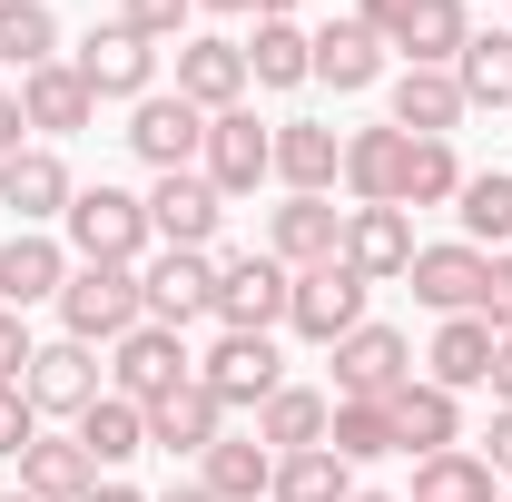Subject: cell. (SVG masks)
<instances>
[{"instance_id":"obj_42","label":"cell","mask_w":512,"mask_h":502,"mask_svg":"<svg viewBox=\"0 0 512 502\" xmlns=\"http://www.w3.org/2000/svg\"><path fill=\"white\" fill-rule=\"evenodd\" d=\"M30 443H40V414H30V394H20V384H0V463H20Z\"/></svg>"},{"instance_id":"obj_47","label":"cell","mask_w":512,"mask_h":502,"mask_svg":"<svg viewBox=\"0 0 512 502\" xmlns=\"http://www.w3.org/2000/svg\"><path fill=\"white\" fill-rule=\"evenodd\" d=\"M404 10H414V0H355V20H365L375 40H394V30H404Z\"/></svg>"},{"instance_id":"obj_45","label":"cell","mask_w":512,"mask_h":502,"mask_svg":"<svg viewBox=\"0 0 512 502\" xmlns=\"http://www.w3.org/2000/svg\"><path fill=\"white\" fill-rule=\"evenodd\" d=\"M483 463H493V483H512V404H493V434L473 443Z\"/></svg>"},{"instance_id":"obj_14","label":"cell","mask_w":512,"mask_h":502,"mask_svg":"<svg viewBox=\"0 0 512 502\" xmlns=\"http://www.w3.org/2000/svg\"><path fill=\"white\" fill-rule=\"evenodd\" d=\"M69 197H79V178H69V158L50 138H30L20 158H0V207H10L20 227H60Z\"/></svg>"},{"instance_id":"obj_32","label":"cell","mask_w":512,"mask_h":502,"mask_svg":"<svg viewBox=\"0 0 512 502\" xmlns=\"http://www.w3.org/2000/svg\"><path fill=\"white\" fill-rule=\"evenodd\" d=\"M69 434H79V453H89L99 473H119V463H138V453H148V404H128V394H99V404H89Z\"/></svg>"},{"instance_id":"obj_6","label":"cell","mask_w":512,"mask_h":502,"mask_svg":"<svg viewBox=\"0 0 512 502\" xmlns=\"http://www.w3.org/2000/svg\"><path fill=\"white\" fill-rule=\"evenodd\" d=\"M286 296H296V276L276 266L266 247H247V256H217V335H276L286 325Z\"/></svg>"},{"instance_id":"obj_18","label":"cell","mask_w":512,"mask_h":502,"mask_svg":"<svg viewBox=\"0 0 512 502\" xmlns=\"http://www.w3.org/2000/svg\"><path fill=\"white\" fill-rule=\"evenodd\" d=\"M178 99L188 109H247V50L237 40H217V30H188L178 40Z\"/></svg>"},{"instance_id":"obj_16","label":"cell","mask_w":512,"mask_h":502,"mask_svg":"<svg viewBox=\"0 0 512 502\" xmlns=\"http://www.w3.org/2000/svg\"><path fill=\"white\" fill-rule=\"evenodd\" d=\"M384 119L404 128V138H453V128L473 119V99H463L453 69H394L384 79Z\"/></svg>"},{"instance_id":"obj_34","label":"cell","mask_w":512,"mask_h":502,"mask_svg":"<svg viewBox=\"0 0 512 502\" xmlns=\"http://www.w3.org/2000/svg\"><path fill=\"white\" fill-rule=\"evenodd\" d=\"M50 60H69V40H60V10L50 0H0V69H50Z\"/></svg>"},{"instance_id":"obj_21","label":"cell","mask_w":512,"mask_h":502,"mask_svg":"<svg viewBox=\"0 0 512 502\" xmlns=\"http://www.w3.org/2000/svg\"><path fill=\"white\" fill-rule=\"evenodd\" d=\"M276 188L286 197H335L345 188V138L325 119H276Z\"/></svg>"},{"instance_id":"obj_17","label":"cell","mask_w":512,"mask_h":502,"mask_svg":"<svg viewBox=\"0 0 512 502\" xmlns=\"http://www.w3.org/2000/svg\"><path fill=\"white\" fill-rule=\"evenodd\" d=\"M404 286H414V306H424V315H473V306H483V247L434 237V247H414Z\"/></svg>"},{"instance_id":"obj_7","label":"cell","mask_w":512,"mask_h":502,"mask_svg":"<svg viewBox=\"0 0 512 502\" xmlns=\"http://www.w3.org/2000/svg\"><path fill=\"white\" fill-rule=\"evenodd\" d=\"M138 306H148V325L188 335L197 315L217 306V247H148V266H138Z\"/></svg>"},{"instance_id":"obj_35","label":"cell","mask_w":512,"mask_h":502,"mask_svg":"<svg viewBox=\"0 0 512 502\" xmlns=\"http://www.w3.org/2000/svg\"><path fill=\"white\" fill-rule=\"evenodd\" d=\"M404 502H503V483H493V463L473 443H453V453H424L414 463V493Z\"/></svg>"},{"instance_id":"obj_8","label":"cell","mask_w":512,"mask_h":502,"mask_svg":"<svg viewBox=\"0 0 512 502\" xmlns=\"http://www.w3.org/2000/svg\"><path fill=\"white\" fill-rule=\"evenodd\" d=\"M69 69L89 79V99H119V109H138V99L158 89V40H138L128 20H89V40L69 50Z\"/></svg>"},{"instance_id":"obj_37","label":"cell","mask_w":512,"mask_h":502,"mask_svg":"<svg viewBox=\"0 0 512 502\" xmlns=\"http://www.w3.org/2000/svg\"><path fill=\"white\" fill-rule=\"evenodd\" d=\"M463 158H453V138H414L404 148V217H424V207H453L463 197Z\"/></svg>"},{"instance_id":"obj_4","label":"cell","mask_w":512,"mask_h":502,"mask_svg":"<svg viewBox=\"0 0 512 502\" xmlns=\"http://www.w3.org/2000/svg\"><path fill=\"white\" fill-rule=\"evenodd\" d=\"M20 394H30V414H40V424H79V414L109 394V355H99V345H79V335H50V345L30 355Z\"/></svg>"},{"instance_id":"obj_46","label":"cell","mask_w":512,"mask_h":502,"mask_svg":"<svg viewBox=\"0 0 512 502\" xmlns=\"http://www.w3.org/2000/svg\"><path fill=\"white\" fill-rule=\"evenodd\" d=\"M30 148V119H20V89H0V158H20Z\"/></svg>"},{"instance_id":"obj_53","label":"cell","mask_w":512,"mask_h":502,"mask_svg":"<svg viewBox=\"0 0 512 502\" xmlns=\"http://www.w3.org/2000/svg\"><path fill=\"white\" fill-rule=\"evenodd\" d=\"M355 502H394V493H365V483H355Z\"/></svg>"},{"instance_id":"obj_9","label":"cell","mask_w":512,"mask_h":502,"mask_svg":"<svg viewBox=\"0 0 512 502\" xmlns=\"http://www.w3.org/2000/svg\"><path fill=\"white\" fill-rule=\"evenodd\" d=\"M128 158L148 168V178H178V168H197V148H207V109H188L178 89H148L138 109H128Z\"/></svg>"},{"instance_id":"obj_1","label":"cell","mask_w":512,"mask_h":502,"mask_svg":"<svg viewBox=\"0 0 512 502\" xmlns=\"http://www.w3.org/2000/svg\"><path fill=\"white\" fill-rule=\"evenodd\" d=\"M60 237H69V256L79 266H148V197H128V188H79L69 197V217H60Z\"/></svg>"},{"instance_id":"obj_36","label":"cell","mask_w":512,"mask_h":502,"mask_svg":"<svg viewBox=\"0 0 512 502\" xmlns=\"http://www.w3.org/2000/svg\"><path fill=\"white\" fill-rule=\"evenodd\" d=\"M453 217H463V247H512V168H473L463 197H453Z\"/></svg>"},{"instance_id":"obj_41","label":"cell","mask_w":512,"mask_h":502,"mask_svg":"<svg viewBox=\"0 0 512 502\" xmlns=\"http://www.w3.org/2000/svg\"><path fill=\"white\" fill-rule=\"evenodd\" d=\"M119 20L138 30V40L178 50V40H188V20H197V0H119Z\"/></svg>"},{"instance_id":"obj_31","label":"cell","mask_w":512,"mask_h":502,"mask_svg":"<svg viewBox=\"0 0 512 502\" xmlns=\"http://www.w3.org/2000/svg\"><path fill=\"white\" fill-rule=\"evenodd\" d=\"M325 424H335V394L325 384H276L256 404V443L266 453H306V443H325Z\"/></svg>"},{"instance_id":"obj_24","label":"cell","mask_w":512,"mask_h":502,"mask_svg":"<svg viewBox=\"0 0 512 502\" xmlns=\"http://www.w3.org/2000/svg\"><path fill=\"white\" fill-rule=\"evenodd\" d=\"M227 424H237V414H227V404H217V394L188 375L168 404H148V453H168V463H197V453L227 434Z\"/></svg>"},{"instance_id":"obj_11","label":"cell","mask_w":512,"mask_h":502,"mask_svg":"<svg viewBox=\"0 0 512 502\" xmlns=\"http://www.w3.org/2000/svg\"><path fill=\"white\" fill-rule=\"evenodd\" d=\"M69 237L60 227H10L0 237V306L10 315H30V306H60V286H69Z\"/></svg>"},{"instance_id":"obj_15","label":"cell","mask_w":512,"mask_h":502,"mask_svg":"<svg viewBox=\"0 0 512 502\" xmlns=\"http://www.w3.org/2000/svg\"><path fill=\"white\" fill-rule=\"evenodd\" d=\"M266 256H276L286 276L345 256V207H335V197H276V207H266Z\"/></svg>"},{"instance_id":"obj_3","label":"cell","mask_w":512,"mask_h":502,"mask_svg":"<svg viewBox=\"0 0 512 502\" xmlns=\"http://www.w3.org/2000/svg\"><path fill=\"white\" fill-rule=\"evenodd\" d=\"M365 306H375V286H365L345 256H325V266H306V276H296V296H286V335L325 355V345H345V335L365 325Z\"/></svg>"},{"instance_id":"obj_49","label":"cell","mask_w":512,"mask_h":502,"mask_svg":"<svg viewBox=\"0 0 512 502\" xmlns=\"http://www.w3.org/2000/svg\"><path fill=\"white\" fill-rule=\"evenodd\" d=\"M89 502H158V493H138V483H119V473H99V483H89Z\"/></svg>"},{"instance_id":"obj_23","label":"cell","mask_w":512,"mask_h":502,"mask_svg":"<svg viewBox=\"0 0 512 502\" xmlns=\"http://www.w3.org/2000/svg\"><path fill=\"white\" fill-rule=\"evenodd\" d=\"M345 266L365 286H404L414 266V217L404 207H345Z\"/></svg>"},{"instance_id":"obj_19","label":"cell","mask_w":512,"mask_h":502,"mask_svg":"<svg viewBox=\"0 0 512 502\" xmlns=\"http://www.w3.org/2000/svg\"><path fill=\"white\" fill-rule=\"evenodd\" d=\"M217 227H227V197L207 188L197 168H178V178L148 188V237L158 247H217Z\"/></svg>"},{"instance_id":"obj_38","label":"cell","mask_w":512,"mask_h":502,"mask_svg":"<svg viewBox=\"0 0 512 502\" xmlns=\"http://www.w3.org/2000/svg\"><path fill=\"white\" fill-rule=\"evenodd\" d=\"M266 502H355V463H335L325 443L276 453V493H266Z\"/></svg>"},{"instance_id":"obj_5","label":"cell","mask_w":512,"mask_h":502,"mask_svg":"<svg viewBox=\"0 0 512 502\" xmlns=\"http://www.w3.org/2000/svg\"><path fill=\"white\" fill-rule=\"evenodd\" d=\"M197 178L227 197H256V188H276V128L256 119V109H217L207 119V148H197Z\"/></svg>"},{"instance_id":"obj_33","label":"cell","mask_w":512,"mask_h":502,"mask_svg":"<svg viewBox=\"0 0 512 502\" xmlns=\"http://www.w3.org/2000/svg\"><path fill=\"white\" fill-rule=\"evenodd\" d=\"M89 483H99V463L79 453V434H40L20 453V493L30 502H89Z\"/></svg>"},{"instance_id":"obj_26","label":"cell","mask_w":512,"mask_h":502,"mask_svg":"<svg viewBox=\"0 0 512 502\" xmlns=\"http://www.w3.org/2000/svg\"><path fill=\"white\" fill-rule=\"evenodd\" d=\"M404 148H414V138L394 119L355 128V138H345V197H355V207H404Z\"/></svg>"},{"instance_id":"obj_28","label":"cell","mask_w":512,"mask_h":502,"mask_svg":"<svg viewBox=\"0 0 512 502\" xmlns=\"http://www.w3.org/2000/svg\"><path fill=\"white\" fill-rule=\"evenodd\" d=\"M483 375H493V325H483V315H434L424 384H444V394H483Z\"/></svg>"},{"instance_id":"obj_22","label":"cell","mask_w":512,"mask_h":502,"mask_svg":"<svg viewBox=\"0 0 512 502\" xmlns=\"http://www.w3.org/2000/svg\"><path fill=\"white\" fill-rule=\"evenodd\" d=\"M384 414H394V453H414V463L463 443V394H444V384H424V375L394 384V394H384Z\"/></svg>"},{"instance_id":"obj_54","label":"cell","mask_w":512,"mask_h":502,"mask_svg":"<svg viewBox=\"0 0 512 502\" xmlns=\"http://www.w3.org/2000/svg\"><path fill=\"white\" fill-rule=\"evenodd\" d=\"M0 502H30V493H0Z\"/></svg>"},{"instance_id":"obj_50","label":"cell","mask_w":512,"mask_h":502,"mask_svg":"<svg viewBox=\"0 0 512 502\" xmlns=\"http://www.w3.org/2000/svg\"><path fill=\"white\" fill-rule=\"evenodd\" d=\"M158 502H217V493H207L197 473H178V483H168V493H158Z\"/></svg>"},{"instance_id":"obj_39","label":"cell","mask_w":512,"mask_h":502,"mask_svg":"<svg viewBox=\"0 0 512 502\" xmlns=\"http://www.w3.org/2000/svg\"><path fill=\"white\" fill-rule=\"evenodd\" d=\"M453 79H463L473 109H512V30H473L463 60H453Z\"/></svg>"},{"instance_id":"obj_44","label":"cell","mask_w":512,"mask_h":502,"mask_svg":"<svg viewBox=\"0 0 512 502\" xmlns=\"http://www.w3.org/2000/svg\"><path fill=\"white\" fill-rule=\"evenodd\" d=\"M30 355H40L30 315H10V306H0V384H20V375H30Z\"/></svg>"},{"instance_id":"obj_52","label":"cell","mask_w":512,"mask_h":502,"mask_svg":"<svg viewBox=\"0 0 512 502\" xmlns=\"http://www.w3.org/2000/svg\"><path fill=\"white\" fill-rule=\"evenodd\" d=\"M197 10H227V20H256V0H197Z\"/></svg>"},{"instance_id":"obj_12","label":"cell","mask_w":512,"mask_h":502,"mask_svg":"<svg viewBox=\"0 0 512 502\" xmlns=\"http://www.w3.org/2000/svg\"><path fill=\"white\" fill-rule=\"evenodd\" d=\"M188 375H197V355H188V335H168V325H138V335L109 345V394H128V404H168Z\"/></svg>"},{"instance_id":"obj_40","label":"cell","mask_w":512,"mask_h":502,"mask_svg":"<svg viewBox=\"0 0 512 502\" xmlns=\"http://www.w3.org/2000/svg\"><path fill=\"white\" fill-rule=\"evenodd\" d=\"M325 453H335V463H355V473H365V463H384V453H394V414H384V404H335Z\"/></svg>"},{"instance_id":"obj_56","label":"cell","mask_w":512,"mask_h":502,"mask_svg":"<svg viewBox=\"0 0 512 502\" xmlns=\"http://www.w3.org/2000/svg\"><path fill=\"white\" fill-rule=\"evenodd\" d=\"M503 502H512V493H503Z\"/></svg>"},{"instance_id":"obj_20","label":"cell","mask_w":512,"mask_h":502,"mask_svg":"<svg viewBox=\"0 0 512 502\" xmlns=\"http://www.w3.org/2000/svg\"><path fill=\"white\" fill-rule=\"evenodd\" d=\"M316 79L335 89V99H365V89H384V79H394V50H384L375 30L345 10V20H325V30H316Z\"/></svg>"},{"instance_id":"obj_29","label":"cell","mask_w":512,"mask_h":502,"mask_svg":"<svg viewBox=\"0 0 512 502\" xmlns=\"http://www.w3.org/2000/svg\"><path fill=\"white\" fill-rule=\"evenodd\" d=\"M237 50H247V89H276L286 99V89L316 79V30L306 20H256V40H237Z\"/></svg>"},{"instance_id":"obj_13","label":"cell","mask_w":512,"mask_h":502,"mask_svg":"<svg viewBox=\"0 0 512 502\" xmlns=\"http://www.w3.org/2000/svg\"><path fill=\"white\" fill-rule=\"evenodd\" d=\"M197 384H207L227 414H256V404L286 384V355H276V335H217V345L197 355Z\"/></svg>"},{"instance_id":"obj_25","label":"cell","mask_w":512,"mask_h":502,"mask_svg":"<svg viewBox=\"0 0 512 502\" xmlns=\"http://www.w3.org/2000/svg\"><path fill=\"white\" fill-rule=\"evenodd\" d=\"M20 119H30V138H50V148H60V138H79V128L99 119V99H89V79H79L69 60H50V69H30V79H20Z\"/></svg>"},{"instance_id":"obj_30","label":"cell","mask_w":512,"mask_h":502,"mask_svg":"<svg viewBox=\"0 0 512 502\" xmlns=\"http://www.w3.org/2000/svg\"><path fill=\"white\" fill-rule=\"evenodd\" d=\"M197 483H207L217 502H266V493H276V453H266L256 434H237V424H227V434L197 453Z\"/></svg>"},{"instance_id":"obj_51","label":"cell","mask_w":512,"mask_h":502,"mask_svg":"<svg viewBox=\"0 0 512 502\" xmlns=\"http://www.w3.org/2000/svg\"><path fill=\"white\" fill-rule=\"evenodd\" d=\"M296 10H306V0H256V20H296Z\"/></svg>"},{"instance_id":"obj_10","label":"cell","mask_w":512,"mask_h":502,"mask_svg":"<svg viewBox=\"0 0 512 502\" xmlns=\"http://www.w3.org/2000/svg\"><path fill=\"white\" fill-rule=\"evenodd\" d=\"M325 355H335V404H384L394 384H414V335L404 325H375V315L345 345H325Z\"/></svg>"},{"instance_id":"obj_55","label":"cell","mask_w":512,"mask_h":502,"mask_svg":"<svg viewBox=\"0 0 512 502\" xmlns=\"http://www.w3.org/2000/svg\"><path fill=\"white\" fill-rule=\"evenodd\" d=\"M503 119H512V109H503Z\"/></svg>"},{"instance_id":"obj_43","label":"cell","mask_w":512,"mask_h":502,"mask_svg":"<svg viewBox=\"0 0 512 502\" xmlns=\"http://www.w3.org/2000/svg\"><path fill=\"white\" fill-rule=\"evenodd\" d=\"M473 315H483L493 335H512V247L483 256V306H473Z\"/></svg>"},{"instance_id":"obj_48","label":"cell","mask_w":512,"mask_h":502,"mask_svg":"<svg viewBox=\"0 0 512 502\" xmlns=\"http://www.w3.org/2000/svg\"><path fill=\"white\" fill-rule=\"evenodd\" d=\"M483 394H493V404H512V335H493V375H483Z\"/></svg>"},{"instance_id":"obj_2","label":"cell","mask_w":512,"mask_h":502,"mask_svg":"<svg viewBox=\"0 0 512 502\" xmlns=\"http://www.w3.org/2000/svg\"><path fill=\"white\" fill-rule=\"evenodd\" d=\"M148 325V306H138V266H69L60 286V335H79V345H119V335H138Z\"/></svg>"},{"instance_id":"obj_27","label":"cell","mask_w":512,"mask_h":502,"mask_svg":"<svg viewBox=\"0 0 512 502\" xmlns=\"http://www.w3.org/2000/svg\"><path fill=\"white\" fill-rule=\"evenodd\" d=\"M463 40H473V10H463V0H414L384 50H394V69H453Z\"/></svg>"}]
</instances>
